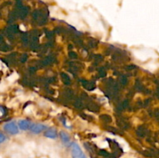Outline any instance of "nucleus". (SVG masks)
<instances>
[{
    "instance_id": "obj_1",
    "label": "nucleus",
    "mask_w": 159,
    "mask_h": 158,
    "mask_svg": "<svg viewBox=\"0 0 159 158\" xmlns=\"http://www.w3.org/2000/svg\"><path fill=\"white\" fill-rule=\"evenodd\" d=\"M71 154L73 158H86L82 149L75 143L71 144Z\"/></svg>"
},
{
    "instance_id": "obj_2",
    "label": "nucleus",
    "mask_w": 159,
    "mask_h": 158,
    "mask_svg": "<svg viewBox=\"0 0 159 158\" xmlns=\"http://www.w3.org/2000/svg\"><path fill=\"white\" fill-rule=\"evenodd\" d=\"M4 129L6 130L7 133H10L12 135L17 134L19 133V129L17 126L16 123L15 122H9L6 123L3 126Z\"/></svg>"
},
{
    "instance_id": "obj_3",
    "label": "nucleus",
    "mask_w": 159,
    "mask_h": 158,
    "mask_svg": "<svg viewBox=\"0 0 159 158\" xmlns=\"http://www.w3.org/2000/svg\"><path fill=\"white\" fill-rule=\"evenodd\" d=\"M134 55L138 60H142V61L147 60V59L150 57V55H148V54L146 51H143V50L134 51Z\"/></svg>"
},
{
    "instance_id": "obj_4",
    "label": "nucleus",
    "mask_w": 159,
    "mask_h": 158,
    "mask_svg": "<svg viewBox=\"0 0 159 158\" xmlns=\"http://www.w3.org/2000/svg\"><path fill=\"white\" fill-rule=\"evenodd\" d=\"M45 128H46V127H45V125H43V124L37 123L32 125V126L30 127V130L31 132L34 133H41Z\"/></svg>"
},
{
    "instance_id": "obj_5",
    "label": "nucleus",
    "mask_w": 159,
    "mask_h": 158,
    "mask_svg": "<svg viewBox=\"0 0 159 158\" xmlns=\"http://www.w3.org/2000/svg\"><path fill=\"white\" fill-rule=\"evenodd\" d=\"M60 136L61 138V140L65 145H69L70 143V137L68 134H67L65 132L61 131L60 133Z\"/></svg>"
},
{
    "instance_id": "obj_6",
    "label": "nucleus",
    "mask_w": 159,
    "mask_h": 158,
    "mask_svg": "<svg viewBox=\"0 0 159 158\" xmlns=\"http://www.w3.org/2000/svg\"><path fill=\"white\" fill-rule=\"evenodd\" d=\"M30 125V122L29 121L26 120V119H22V120H20V122H19V126H20V128L23 130H26L27 129H29Z\"/></svg>"
},
{
    "instance_id": "obj_7",
    "label": "nucleus",
    "mask_w": 159,
    "mask_h": 158,
    "mask_svg": "<svg viewBox=\"0 0 159 158\" xmlns=\"http://www.w3.org/2000/svg\"><path fill=\"white\" fill-rule=\"evenodd\" d=\"M144 68H146V69L148 70V71H155L158 69V64L156 63H153V62H152V63L147 64L144 65Z\"/></svg>"
},
{
    "instance_id": "obj_8",
    "label": "nucleus",
    "mask_w": 159,
    "mask_h": 158,
    "mask_svg": "<svg viewBox=\"0 0 159 158\" xmlns=\"http://www.w3.org/2000/svg\"><path fill=\"white\" fill-rule=\"evenodd\" d=\"M45 136L50 138V139H55L57 137V133H56V131L54 129H48L45 133Z\"/></svg>"
},
{
    "instance_id": "obj_9",
    "label": "nucleus",
    "mask_w": 159,
    "mask_h": 158,
    "mask_svg": "<svg viewBox=\"0 0 159 158\" xmlns=\"http://www.w3.org/2000/svg\"><path fill=\"white\" fill-rule=\"evenodd\" d=\"M18 77H19L18 74H17L16 72H13L12 74H10V75H9L6 79H7V81L9 82V83L12 84V83H13V82H15L18 79Z\"/></svg>"
},
{
    "instance_id": "obj_10",
    "label": "nucleus",
    "mask_w": 159,
    "mask_h": 158,
    "mask_svg": "<svg viewBox=\"0 0 159 158\" xmlns=\"http://www.w3.org/2000/svg\"><path fill=\"white\" fill-rule=\"evenodd\" d=\"M7 106L9 108H14V107L18 106V102L15 100V99H12L10 102H9L7 103Z\"/></svg>"
},
{
    "instance_id": "obj_11",
    "label": "nucleus",
    "mask_w": 159,
    "mask_h": 158,
    "mask_svg": "<svg viewBox=\"0 0 159 158\" xmlns=\"http://www.w3.org/2000/svg\"><path fill=\"white\" fill-rule=\"evenodd\" d=\"M33 110H34V106L31 105H28L27 107H26V108H25L24 112H25V113H26V114H30V113L33 112Z\"/></svg>"
},
{
    "instance_id": "obj_12",
    "label": "nucleus",
    "mask_w": 159,
    "mask_h": 158,
    "mask_svg": "<svg viewBox=\"0 0 159 158\" xmlns=\"http://www.w3.org/2000/svg\"><path fill=\"white\" fill-rule=\"evenodd\" d=\"M6 139V136H5V135H3L2 133H0V143H2L4 142Z\"/></svg>"
},
{
    "instance_id": "obj_13",
    "label": "nucleus",
    "mask_w": 159,
    "mask_h": 158,
    "mask_svg": "<svg viewBox=\"0 0 159 158\" xmlns=\"http://www.w3.org/2000/svg\"><path fill=\"white\" fill-rule=\"evenodd\" d=\"M39 105H40V106H44V107H48V103L46 102V101H43L42 100L41 102H39Z\"/></svg>"
},
{
    "instance_id": "obj_14",
    "label": "nucleus",
    "mask_w": 159,
    "mask_h": 158,
    "mask_svg": "<svg viewBox=\"0 0 159 158\" xmlns=\"http://www.w3.org/2000/svg\"><path fill=\"white\" fill-rule=\"evenodd\" d=\"M6 85H3V84L0 83V92H2V91H4L5 90H6Z\"/></svg>"
},
{
    "instance_id": "obj_15",
    "label": "nucleus",
    "mask_w": 159,
    "mask_h": 158,
    "mask_svg": "<svg viewBox=\"0 0 159 158\" xmlns=\"http://www.w3.org/2000/svg\"><path fill=\"white\" fill-rule=\"evenodd\" d=\"M20 29H21V30H23V31L26 30V28H25V26H23V25H20Z\"/></svg>"
},
{
    "instance_id": "obj_16",
    "label": "nucleus",
    "mask_w": 159,
    "mask_h": 158,
    "mask_svg": "<svg viewBox=\"0 0 159 158\" xmlns=\"http://www.w3.org/2000/svg\"><path fill=\"white\" fill-rule=\"evenodd\" d=\"M3 115V112H2V108H0V116H2Z\"/></svg>"
},
{
    "instance_id": "obj_17",
    "label": "nucleus",
    "mask_w": 159,
    "mask_h": 158,
    "mask_svg": "<svg viewBox=\"0 0 159 158\" xmlns=\"http://www.w3.org/2000/svg\"><path fill=\"white\" fill-rule=\"evenodd\" d=\"M1 69H2V63L0 62V70H1Z\"/></svg>"
}]
</instances>
